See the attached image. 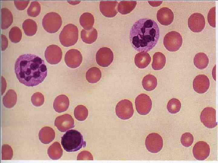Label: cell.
Returning <instances> with one entry per match:
<instances>
[{
  "mask_svg": "<svg viewBox=\"0 0 218 163\" xmlns=\"http://www.w3.org/2000/svg\"><path fill=\"white\" fill-rule=\"evenodd\" d=\"M15 70L19 81L28 87L36 86L42 83L48 74L44 61L32 54L19 56L15 62Z\"/></svg>",
  "mask_w": 218,
  "mask_h": 163,
  "instance_id": "1",
  "label": "cell"
},
{
  "mask_svg": "<svg viewBox=\"0 0 218 163\" xmlns=\"http://www.w3.org/2000/svg\"><path fill=\"white\" fill-rule=\"evenodd\" d=\"M160 30L157 23L148 18L140 19L132 27L129 39L133 47L139 52H148L157 44Z\"/></svg>",
  "mask_w": 218,
  "mask_h": 163,
  "instance_id": "2",
  "label": "cell"
},
{
  "mask_svg": "<svg viewBox=\"0 0 218 163\" xmlns=\"http://www.w3.org/2000/svg\"><path fill=\"white\" fill-rule=\"evenodd\" d=\"M61 144L66 151L71 152L85 147L86 144L79 132L71 129L67 131L61 137Z\"/></svg>",
  "mask_w": 218,
  "mask_h": 163,
  "instance_id": "3",
  "label": "cell"
},
{
  "mask_svg": "<svg viewBox=\"0 0 218 163\" xmlns=\"http://www.w3.org/2000/svg\"><path fill=\"white\" fill-rule=\"evenodd\" d=\"M78 37V30L77 27L72 24H68L64 26L59 36V39L61 44L65 47L74 45L77 42Z\"/></svg>",
  "mask_w": 218,
  "mask_h": 163,
  "instance_id": "4",
  "label": "cell"
},
{
  "mask_svg": "<svg viewBox=\"0 0 218 163\" xmlns=\"http://www.w3.org/2000/svg\"><path fill=\"white\" fill-rule=\"evenodd\" d=\"M62 22L61 18L59 14L51 12L45 15L42 20V25L47 32L54 33L59 30Z\"/></svg>",
  "mask_w": 218,
  "mask_h": 163,
  "instance_id": "5",
  "label": "cell"
},
{
  "mask_svg": "<svg viewBox=\"0 0 218 163\" xmlns=\"http://www.w3.org/2000/svg\"><path fill=\"white\" fill-rule=\"evenodd\" d=\"M183 39L180 34L176 31L169 32L165 36L163 43L167 50L170 52L178 50L181 46Z\"/></svg>",
  "mask_w": 218,
  "mask_h": 163,
  "instance_id": "6",
  "label": "cell"
},
{
  "mask_svg": "<svg viewBox=\"0 0 218 163\" xmlns=\"http://www.w3.org/2000/svg\"><path fill=\"white\" fill-rule=\"evenodd\" d=\"M115 112L118 117L121 119L126 120L130 118L134 113L132 102L126 99L120 101L116 106Z\"/></svg>",
  "mask_w": 218,
  "mask_h": 163,
  "instance_id": "7",
  "label": "cell"
},
{
  "mask_svg": "<svg viewBox=\"0 0 218 163\" xmlns=\"http://www.w3.org/2000/svg\"><path fill=\"white\" fill-rule=\"evenodd\" d=\"M145 144L147 150L152 153H156L160 152L163 145L162 137L156 133L149 134L146 137Z\"/></svg>",
  "mask_w": 218,
  "mask_h": 163,
  "instance_id": "8",
  "label": "cell"
},
{
  "mask_svg": "<svg viewBox=\"0 0 218 163\" xmlns=\"http://www.w3.org/2000/svg\"><path fill=\"white\" fill-rule=\"evenodd\" d=\"M135 105L138 113L144 115L147 114L151 110L152 102L149 96L145 94H141L136 98Z\"/></svg>",
  "mask_w": 218,
  "mask_h": 163,
  "instance_id": "9",
  "label": "cell"
},
{
  "mask_svg": "<svg viewBox=\"0 0 218 163\" xmlns=\"http://www.w3.org/2000/svg\"><path fill=\"white\" fill-rule=\"evenodd\" d=\"M114 54L111 50L107 47L100 48L97 52L96 60L97 63L102 67H107L112 62Z\"/></svg>",
  "mask_w": 218,
  "mask_h": 163,
  "instance_id": "10",
  "label": "cell"
},
{
  "mask_svg": "<svg viewBox=\"0 0 218 163\" xmlns=\"http://www.w3.org/2000/svg\"><path fill=\"white\" fill-rule=\"evenodd\" d=\"M62 52L61 48L57 45H51L48 46L45 53L47 62L52 65L56 64L61 61Z\"/></svg>",
  "mask_w": 218,
  "mask_h": 163,
  "instance_id": "11",
  "label": "cell"
},
{
  "mask_svg": "<svg viewBox=\"0 0 218 163\" xmlns=\"http://www.w3.org/2000/svg\"><path fill=\"white\" fill-rule=\"evenodd\" d=\"M200 120L206 127L213 128L216 126V111L213 108L207 107L202 111L200 116Z\"/></svg>",
  "mask_w": 218,
  "mask_h": 163,
  "instance_id": "12",
  "label": "cell"
},
{
  "mask_svg": "<svg viewBox=\"0 0 218 163\" xmlns=\"http://www.w3.org/2000/svg\"><path fill=\"white\" fill-rule=\"evenodd\" d=\"M82 59V56L80 51L75 49H71L67 51L64 57L66 64L71 68L78 67L81 63Z\"/></svg>",
  "mask_w": 218,
  "mask_h": 163,
  "instance_id": "13",
  "label": "cell"
},
{
  "mask_svg": "<svg viewBox=\"0 0 218 163\" xmlns=\"http://www.w3.org/2000/svg\"><path fill=\"white\" fill-rule=\"evenodd\" d=\"M189 27L192 31L199 32L204 29L205 24V18L201 14L194 13L191 14L188 19Z\"/></svg>",
  "mask_w": 218,
  "mask_h": 163,
  "instance_id": "14",
  "label": "cell"
},
{
  "mask_svg": "<svg viewBox=\"0 0 218 163\" xmlns=\"http://www.w3.org/2000/svg\"><path fill=\"white\" fill-rule=\"evenodd\" d=\"M210 149L209 145L203 141H200L194 145L193 149L194 157L198 160H203L209 155Z\"/></svg>",
  "mask_w": 218,
  "mask_h": 163,
  "instance_id": "15",
  "label": "cell"
},
{
  "mask_svg": "<svg viewBox=\"0 0 218 163\" xmlns=\"http://www.w3.org/2000/svg\"><path fill=\"white\" fill-rule=\"evenodd\" d=\"M74 124L73 118L71 115L68 114L57 117L54 122L55 126L59 131L62 132L74 128Z\"/></svg>",
  "mask_w": 218,
  "mask_h": 163,
  "instance_id": "16",
  "label": "cell"
},
{
  "mask_svg": "<svg viewBox=\"0 0 218 163\" xmlns=\"http://www.w3.org/2000/svg\"><path fill=\"white\" fill-rule=\"evenodd\" d=\"M118 2L116 1H101L100 3V9L102 14L106 17L113 18L117 13Z\"/></svg>",
  "mask_w": 218,
  "mask_h": 163,
  "instance_id": "17",
  "label": "cell"
},
{
  "mask_svg": "<svg viewBox=\"0 0 218 163\" xmlns=\"http://www.w3.org/2000/svg\"><path fill=\"white\" fill-rule=\"evenodd\" d=\"M210 82L208 77L204 75L197 76L193 82V87L194 91L199 94L206 92L209 89Z\"/></svg>",
  "mask_w": 218,
  "mask_h": 163,
  "instance_id": "18",
  "label": "cell"
},
{
  "mask_svg": "<svg viewBox=\"0 0 218 163\" xmlns=\"http://www.w3.org/2000/svg\"><path fill=\"white\" fill-rule=\"evenodd\" d=\"M157 18L158 21L161 24L167 26L173 21L174 14L170 9L167 7H163L158 11Z\"/></svg>",
  "mask_w": 218,
  "mask_h": 163,
  "instance_id": "19",
  "label": "cell"
},
{
  "mask_svg": "<svg viewBox=\"0 0 218 163\" xmlns=\"http://www.w3.org/2000/svg\"><path fill=\"white\" fill-rule=\"evenodd\" d=\"M69 105L68 97L65 95L61 94L55 99L53 107L55 110L58 113H61L66 111Z\"/></svg>",
  "mask_w": 218,
  "mask_h": 163,
  "instance_id": "20",
  "label": "cell"
},
{
  "mask_svg": "<svg viewBox=\"0 0 218 163\" xmlns=\"http://www.w3.org/2000/svg\"><path fill=\"white\" fill-rule=\"evenodd\" d=\"M38 136L40 141L42 143L48 144L54 139L55 133L51 128L48 126H45L40 130Z\"/></svg>",
  "mask_w": 218,
  "mask_h": 163,
  "instance_id": "21",
  "label": "cell"
},
{
  "mask_svg": "<svg viewBox=\"0 0 218 163\" xmlns=\"http://www.w3.org/2000/svg\"><path fill=\"white\" fill-rule=\"evenodd\" d=\"M151 61V57L149 53L146 52H142L137 53L134 57L135 64L140 69L146 68Z\"/></svg>",
  "mask_w": 218,
  "mask_h": 163,
  "instance_id": "22",
  "label": "cell"
},
{
  "mask_svg": "<svg viewBox=\"0 0 218 163\" xmlns=\"http://www.w3.org/2000/svg\"><path fill=\"white\" fill-rule=\"evenodd\" d=\"M1 28L6 29L8 28L13 22L12 14L8 8H3L1 9Z\"/></svg>",
  "mask_w": 218,
  "mask_h": 163,
  "instance_id": "23",
  "label": "cell"
},
{
  "mask_svg": "<svg viewBox=\"0 0 218 163\" xmlns=\"http://www.w3.org/2000/svg\"><path fill=\"white\" fill-rule=\"evenodd\" d=\"M81 36L84 42L88 44H91L94 42L97 39V32L94 27L89 30L84 29L81 31Z\"/></svg>",
  "mask_w": 218,
  "mask_h": 163,
  "instance_id": "24",
  "label": "cell"
},
{
  "mask_svg": "<svg viewBox=\"0 0 218 163\" xmlns=\"http://www.w3.org/2000/svg\"><path fill=\"white\" fill-rule=\"evenodd\" d=\"M25 34L28 36H32L37 32L38 27L36 23L34 20L28 19L25 20L22 25Z\"/></svg>",
  "mask_w": 218,
  "mask_h": 163,
  "instance_id": "25",
  "label": "cell"
},
{
  "mask_svg": "<svg viewBox=\"0 0 218 163\" xmlns=\"http://www.w3.org/2000/svg\"><path fill=\"white\" fill-rule=\"evenodd\" d=\"M17 100V95L15 91L12 89H9L4 96L3 103L4 106L7 108L13 107L16 104Z\"/></svg>",
  "mask_w": 218,
  "mask_h": 163,
  "instance_id": "26",
  "label": "cell"
},
{
  "mask_svg": "<svg viewBox=\"0 0 218 163\" xmlns=\"http://www.w3.org/2000/svg\"><path fill=\"white\" fill-rule=\"evenodd\" d=\"M94 18L91 13L85 12L80 16L79 22L81 26L86 30H89L93 27L94 23Z\"/></svg>",
  "mask_w": 218,
  "mask_h": 163,
  "instance_id": "27",
  "label": "cell"
},
{
  "mask_svg": "<svg viewBox=\"0 0 218 163\" xmlns=\"http://www.w3.org/2000/svg\"><path fill=\"white\" fill-rule=\"evenodd\" d=\"M101 77V72L100 69L96 67H93L87 71L86 78L88 82L94 83L98 82Z\"/></svg>",
  "mask_w": 218,
  "mask_h": 163,
  "instance_id": "28",
  "label": "cell"
},
{
  "mask_svg": "<svg viewBox=\"0 0 218 163\" xmlns=\"http://www.w3.org/2000/svg\"><path fill=\"white\" fill-rule=\"evenodd\" d=\"M166 58L164 55L160 52L155 53L153 56L152 67L154 70L162 69L165 66Z\"/></svg>",
  "mask_w": 218,
  "mask_h": 163,
  "instance_id": "29",
  "label": "cell"
},
{
  "mask_svg": "<svg viewBox=\"0 0 218 163\" xmlns=\"http://www.w3.org/2000/svg\"><path fill=\"white\" fill-rule=\"evenodd\" d=\"M137 4L135 1H122L118 4V11L122 14L130 13L135 8Z\"/></svg>",
  "mask_w": 218,
  "mask_h": 163,
  "instance_id": "30",
  "label": "cell"
},
{
  "mask_svg": "<svg viewBox=\"0 0 218 163\" xmlns=\"http://www.w3.org/2000/svg\"><path fill=\"white\" fill-rule=\"evenodd\" d=\"M142 83L143 87L145 90L148 91H151L156 87L157 80L154 75L148 74L144 77Z\"/></svg>",
  "mask_w": 218,
  "mask_h": 163,
  "instance_id": "31",
  "label": "cell"
},
{
  "mask_svg": "<svg viewBox=\"0 0 218 163\" xmlns=\"http://www.w3.org/2000/svg\"><path fill=\"white\" fill-rule=\"evenodd\" d=\"M48 153L50 158L52 159H58L61 158L63 154V150L60 143L57 142L54 143L48 148Z\"/></svg>",
  "mask_w": 218,
  "mask_h": 163,
  "instance_id": "32",
  "label": "cell"
},
{
  "mask_svg": "<svg viewBox=\"0 0 218 163\" xmlns=\"http://www.w3.org/2000/svg\"><path fill=\"white\" fill-rule=\"evenodd\" d=\"M193 62L195 66L197 69H203L208 66L209 59L205 53L200 52L195 55Z\"/></svg>",
  "mask_w": 218,
  "mask_h": 163,
  "instance_id": "33",
  "label": "cell"
},
{
  "mask_svg": "<svg viewBox=\"0 0 218 163\" xmlns=\"http://www.w3.org/2000/svg\"><path fill=\"white\" fill-rule=\"evenodd\" d=\"M74 114L75 118L77 120L79 121H83L88 117V110L84 105H79L75 108Z\"/></svg>",
  "mask_w": 218,
  "mask_h": 163,
  "instance_id": "34",
  "label": "cell"
},
{
  "mask_svg": "<svg viewBox=\"0 0 218 163\" xmlns=\"http://www.w3.org/2000/svg\"><path fill=\"white\" fill-rule=\"evenodd\" d=\"M22 33L18 27L14 26L10 29L9 33V37L11 41L14 43H17L21 40Z\"/></svg>",
  "mask_w": 218,
  "mask_h": 163,
  "instance_id": "35",
  "label": "cell"
},
{
  "mask_svg": "<svg viewBox=\"0 0 218 163\" xmlns=\"http://www.w3.org/2000/svg\"><path fill=\"white\" fill-rule=\"evenodd\" d=\"M181 105V102L178 99L173 98L168 101L167 108L169 112L171 113H176L180 110Z\"/></svg>",
  "mask_w": 218,
  "mask_h": 163,
  "instance_id": "36",
  "label": "cell"
},
{
  "mask_svg": "<svg viewBox=\"0 0 218 163\" xmlns=\"http://www.w3.org/2000/svg\"><path fill=\"white\" fill-rule=\"evenodd\" d=\"M41 10V6L40 4L37 1H34L31 2L27 9V13L29 16L35 17L39 14Z\"/></svg>",
  "mask_w": 218,
  "mask_h": 163,
  "instance_id": "37",
  "label": "cell"
},
{
  "mask_svg": "<svg viewBox=\"0 0 218 163\" xmlns=\"http://www.w3.org/2000/svg\"><path fill=\"white\" fill-rule=\"evenodd\" d=\"M13 156V151L11 147L8 145H3L2 149V159L9 160Z\"/></svg>",
  "mask_w": 218,
  "mask_h": 163,
  "instance_id": "38",
  "label": "cell"
},
{
  "mask_svg": "<svg viewBox=\"0 0 218 163\" xmlns=\"http://www.w3.org/2000/svg\"><path fill=\"white\" fill-rule=\"evenodd\" d=\"M45 98L43 94L39 92L34 93L31 97V102L36 107H39L43 104Z\"/></svg>",
  "mask_w": 218,
  "mask_h": 163,
  "instance_id": "39",
  "label": "cell"
},
{
  "mask_svg": "<svg viewBox=\"0 0 218 163\" xmlns=\"http://www.w3.org/2000/svg\"><path fill=\"white\" fill-rule=\"evenodd\" d=\"M193 135L190 133H185L182 134L180 139L182 144L186 147H189L193 144Z\"/></svg>",
  "mask_w": 218,
  "mask_h": 163,
  "instance_id": "40",
  "label": "cell"
},
{
  "mask_svg": "<svg viewBox=\"0 0 218 163\" xmlns=\"http://www.w3.org/2000/svg\"><path fill=\"white\" fill-rule=\"evenodd\" d=\"M216 7H214L211 8L209 10L207 15L208 22L210 26L216 27Z\"/></svg>",
  "mask_w": 218,
  "mask_h": 163,
  "instance_id": "41",
  "label": "cell"
},
{
  "mask_svg": "<svg viewBox=\"0 0 218 163\" xmlns=\"http://www.w3.org/2000/svg\"><path fill=\"white\" fill-rule=\"evenodd\" d=\"M29 1H15L14 3L16 8L19 10L25 9L28 6Z\"/></svg>",
  "mask_w": 218,
  "mask_h": 163,
  "instance_id": "42",
  "label": "cell"
},
{
  "mask_svg": "<svg viewBox=\"0 0 218 163\" xmlns=\"http://www.w3.org/2000/svg\"><path fill=\"white\" fill-rule=\"evenodd\" d=\"M1 49L2 51L5 50L7 48L8 41L6 37L3 34H1Z\"/></svg>",
  "mask_w": 218,
  "mask_h": 163,
  "instance_id": "43",
  "label": "cell"
}]
</instances>
